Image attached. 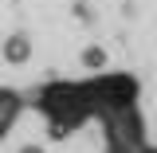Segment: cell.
<instances>
[{
	"label": "cell",
	"mask_w": 157,
	"mask_h": 153,
	"mask_svg": "<svg viewBox=\"0 0 157 153\" xmlns=\"http://www.w3.org/2000/svg\"><path fill=\"white\" fill-rule=\"evenodd\" d=\"M24 51H28V43H20V39H16V43H8V55H12V59H20Z\"/></svg>",
	"instance_id": "obj_1"
},
{
	"label": "cell",
	"mask_w": 157,
	"mask_h": 153,
	"mask_svg": "<svg viewBox=\"0 0 157 153\" xmlns=\"http://www.w3.org/2000/svg\"><path fill=\"white\" fill-rule=\"evenodd\" d=\"M24 153H39V149H24Z\"/></svg>",
	"instance_id": "obj_2"
}]
</instances>
